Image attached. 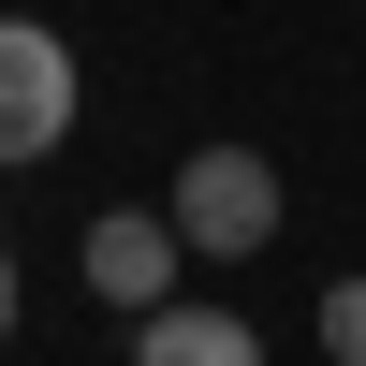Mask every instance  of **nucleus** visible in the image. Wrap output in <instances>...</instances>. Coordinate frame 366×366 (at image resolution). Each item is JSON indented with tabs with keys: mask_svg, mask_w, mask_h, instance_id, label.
Masks as SVG:
<instances>
[{
	"mask_svg": "<svg viewBox=\"0 0 366 366\" xmlns=\"http://www.w3.org/2000/svg\"><path fill=\"white\" fill-rule=\"evenodd\" d=\"M132 366H264L249 308H205V293H162V308L132 322Z\"/></svg>",
	"mask_w": 366,
	"mask_h": 366,
	"instance_id": "nucleus-4",
	"label": "nucleus"
},
{
	"mask_svg": "<svg viewBox=\"0 0 366 366\" xmlns=\"http://www.w3.org/2000/svg\"><path fill=\"white\" fill-rule=\"evenodd\" d=\"M74 132V44L44 15H0V162H44Z\"/></svg>",
	"mask_w": 366,
	"mask_h": 366,
	"instance_id": "nucleus-2",
	"label": "nucleus"
},
{
	"mask_svg": "<svg viewBox=\"0 0 366 366\" xmlns=\"http://www.w3.org/2000/svg\"><path fill=\"white\" fill-rule=\"evenodd\" d=\"M162 220L191 234L205 264H249L264 234H279V162H264V147H191L176 191H162Z\"/></svg>",
	"mask_w": 366,
	"mask_h": 366,
	"instance_id": "nucleus-1",
	"label": "nucleus"
},
{
	"mask_svg": "<svg viewBox=\"0 0 366 366\" xmlns=\"http://www.w3.org/2000/svg\"><path fill=\"white\" fill-rule=\"evenodd\" d=\"M0 337H15V249H0Z\"/></svg>",
	"mask_w": 366,
	"mask_h": 366,
	"instance_id": "nucleus-6",
	"label": "nucleus"
},
{
	"mask_svg": "<svg viewBox=\"0 0 366 366\" xmlns=\"http://www.w3.org/2000/svg\"><path fill=\"white\" fill-rule=\"evenodd\" d=\"M322 352H337V366H366V279H337V293H322Z\"/></svg>",
	"mask_w": 366,
	"mask_h": 366,
	"instance_id": "nucleus-5",
	"label": "nucleus"
},
{
	"mask_svg": "<svg viewBox=\"0 0 366 366\" xmlns=\"http://www.w3.org/2000/svg\"><path fill=\"white\" fill-rule=\"evenodd\" d=\"M176 264H191V234L162 220V205H103V220H88V293H103V308H162L176 293Z\"/></svg>",
	"mask_w": 366,
	"mask_h": 366,
	"instance_id": "nucleus-3",
	"label": "nucleus"
}]
</instances>
